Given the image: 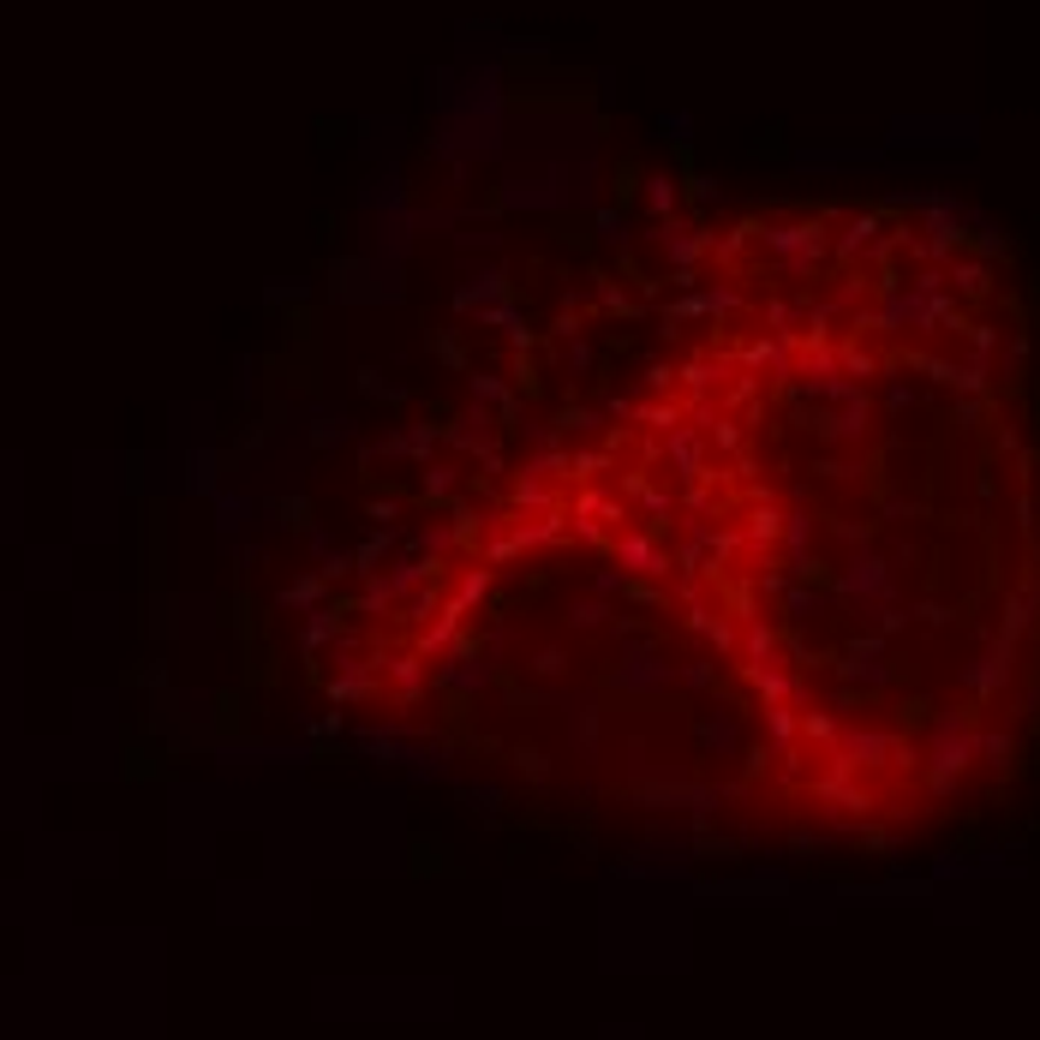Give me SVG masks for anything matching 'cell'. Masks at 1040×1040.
<instances>
[{
    "label": "cell",
    "mask_w": 1040,
    "mask_h": 1040,
    "mask_svg": "<svg viewBox=\"0 0 1040 1040\" xmlns=\"http://www.w3.org/2000/svg\"><path fill=\"white\" fill-rule=\"evenodd\" d=\"M443 592H449L443 580H424L419 592H407L401 605H395V610H401V617H395V622H407V628H424V622L437 617V605H443Z\"/></svg>",
    "instance_id": "d6986e66"
},
{
    "label": "cell",
    "mask_w": 1040,
    "mask_h": 1040,
    "mask_svg": "<svg viewBox=\"0 0 1040 1040\" xmlns=\"http://www.w3.org/2000/svg\"><path fill=\"white\" fill-rule=\"evenodd\" d=\"M550 508H568L563 485L533 479V473H515V485H508V496H503V515H550Z\"/></svg>",
    "instance_id": "8fae6325"
},
{
    "label": "cell",
    "mask_w": 1040,
    "mask_h": 1040,
    "mask_svg": "<svg viewBox=\"0 0 1040 1040\" xmlns=\"http://www.w3.org/2000/svg\"><path fill=\"white\" fill-rule=\"evenodd\" d=\"M461 491H466V473L455 461H424L419 466V496L424 503H455Z\"/></svg>",
    "instance_id": "9a60e30c"
},
{
    "label": "cell",
    "mask_w": 1040,
    "mask_h": 1040,
    "mask_svg": "<svg viewBox=\"0 0 1040 1040\" xmlns=\"http://www.w3.org/2000/svg\"><path fill=\"white\" fill-rule=\"evenodd\" d=\"M568 617V628H580V634H598V628H610V617H617V610H610V598H575V605L563 610Z\"/></svg>",
    "instance_id": "603a6c76"
},
{
    "label": "cell",
    "mask_w": 1040,
    "mask_h": 1040,
    "mask_svg": "<svg viewBox=\"0 0 1040 1040\" xmlns=\"http://www.w3.org/2000/svg\"><path fill=\"white\" fill-rule=\"evenodd\" d=\"M778 538H784V508L778 503H754L748 521H742V545L766 550V545H778Z\"/></svg>",
    "instance_id": "ac0fdd59"
},
{
    "label": "cell",
    "mask_w": 1040,
    "mask_h": 1040,
    "mask_svg": "<svg viewBox=\"0 0 1040 1040\" xmlns=\"http://www.w3.org/2000/svg\"><path fill=\"white\" fill-rule=\"evenodd\" d=\"M437 443H443V424H395V431L384 437V443L371 449V461H395V455H407V461H437Z\"/></svg>",
    "instance_id": "30bf717a"
},
{
    "label": "cell",
    "mask_w": 1040,
    "mask_h": 1040,
    "mask_svg": "<svg viewBox=\"0 0 1040 1040\" xmlns=\"http://www.w3.org/2000/svg\"><path fill=\"white\" fill-rule=\"evenodd\" d=\"M533 670H538V676H563V670H568V652H563V647H538V652H533Z\"/></svg>",
    "instance_id": "74e56055"
},
{
    "label": "cell",
    "mask_w": 1040,
    "mask_h": 1040,
    "mask_svg": "<svg viewBox=\"0 0 1040 1040\" xmlns=\"http://www.w3.org/2000/svg\"><path fill=\"white\" fill-rule=\"evenodd\" d=\"M664 461H670V479L676 485H706V431H694V424H676V431H664Z\"/></svg>",
    "instance_id": "ba28073f"
},
{
    "label": "cell",
    "mask_w": 1040,
    "mask_h": 1040,
    "mask_svg": "<svg viewBox=\"0 0 1040 1040\" xmlns=\"http://www.w3.org/2000/svg\"><path fill=\"white\" fill-rule=\"evenodd\" d=\"M371 521L377 526H395V521H401V496H371Z\"/></svg>",
    "instance_id": "f35d334b"
},
{
    "label": "cell",
    "mask_w": 1040,
    "mask_h": 1040,
    "mask_svg": "<svg viewBox=\"0 0 1040 1040\" xmlns=\"http://www.w3.org/2000/svg\"><path fill=\"white\" fill-rule=\"evenodd\" d=\"M515 431H521V437H526V443H533V449L556 443V424H550V419H538V413H526V419L515 424Z\"/></svg>",
    "instance_id": "e575fe53"
},
{
    "label": "cell",
    "mask_w": 1040,
    "mask_h": 1040,
    "mask_svg": "<svg viewBox=\"0 0 1040 1040\" xmlns=\"http://www.w3.org/2000/svg\"><path fill=\"white\" fill-rule=\"evenodd\" d=\"M586 592H592V598H617V592H628V575H622L617 563H610V568H592V580H586Z\"/></svg>",
    "instance_id": "4dcf8cb0"
},
{
    "label": "cell",
    "mask_w": 1040,
    "mask_h": 1040,
    "mask_svg": "<svg viewBox=\"0 0 1040 1040\" xmlns=\"http://www.w3.org/2000/svg\"><path fill=\"white\" fill-rule=\"evenodd\" d=\"M676 682H682V687H712L717 670L706 664V658H694V664H676Z\"/></svg>",
    "instance_id": "8d00e7d4"
},
{
    "label": "cell",
    "mask_w": 1040,
    "mask_h": 1040,
    "mask_svg": "<svg viewBox=\"0 0 1040 1040\" xmlns=\"http://www.w3.org/2000/svg\"><path fill=\"white\" fill-rule=\"evenodd\" d=\"M443 443L455 449L461 461H479L485 449L503 443V424L491 419V407H485V401H473V407H461V419H449V424H443Z\"/></svg>",
    "instance_id": "8992f818"
},
{
    "label": "cell",
    "mask_w": 1040,
    "mask_h": 1040,
    "mask_svg": "<svg viewBox=\"0 0 1040 1040\" xmlns=\"http://www.w3.org/2000/svg\"><path fill=\"white\" fill-rule=\"evenodd\" d=\"M610 449H575V455H568V479H580V485H592L598 473H610Z\"/></svg>",
    "instance_id": "4316f807"
},
{
    "label": "cell",
    "mask_w": 1040,
    "mask_h": 1040,
    "mask_svg": "<svg viewBox=\"0 0 1040 1040\" xmlns=\"http://www.w3.org/2000/svg\"><path fill=\"white\" fill-rule=\"evenodd\" d=\"M335 634H342V622H335V610H329V605L305 610V628H300V652H324Z\"/></svg>",
    "instance_id": "cb8c5ba5"
},
{
    "label": "cell",
    "mask_w": 1040,
    "mask_h": 1040,
    "mask_svg": "<svg viewBox=\"0 0 1040 1040\" xmlns=\"http://www.w3.org/2000/svg\"><path fill=\"white\" fill-rule=\"evenodd\" d=\"M622 485H628V496H634V508H640V515H647V521H676V496H670V491L647 485V479H640V473H628Z\"/></svg>",
    "instance_id": "ffe728a7"
},
{
    "label": "cell",
    "mask_w": 1040,
    "mask_h": 1040,
    "mask_svg": "<svg viewBox=\"0 0 1040 1040\" xmlns=\"http://www.w3.org/2000/svg\"><path fill=\"white\" fill-rule=\"evenodd\" d=\"M384 676L395 682V700L413 706V700L424 694V658L419 652H395V658H384Z\"/></svg>",
    "instance_id": "2e32d148"
},
{
    "label": "cell",
    "mask_w": 1040,
    "mask_h": 1040,
    "mask_svg": "<svg viewBox=\"0 0 1040 1040\" xmlns=\"http://www.w3.org/2000/svg\"><path fill=\"white\" fill-rule=\"evenodd\" d=\"M694 736H700V754L742 759V712L736 706H706L694 717Z\"/></svg>",
    "instance_id": "9c48e42d"
},
{
    "label": "cell",
    "mask_w": 1040,
    "mask_h": 1040,
    "mask_svg": "<svg viewBox=\"0 0 1040 1040\" xmlns=\"http://www.w3.org/2000/svg\"><path fill=\"white\" fill-rule=\"evenodd\" d=\"M508 533H515L521 550H545L568 538V508H550V515H508Z\"/></svg>",
    "instance_id": "7c38bea8"
},
{
    "label": "cell",
    "mask_w": 1040,
    "mask_h": 1040,
    "mask_svg": "<svg viewBox=\"0 0 1040 1040\" xmlns=\"http://www.w3.org/2000/svg\"><path fill=\"white\" fill-rule=\"evenodd\" d=\"M640 389H647V395H670V389H676V365L647 359V371H640Z\"/></svg>",
    "instance_id": "1f68e13d"
},
{
    "label": "cell",
    "mask_w": 1040,
    "mask_h": 1040,
    "mask_svg": "<svg viewBox=\"0 0 1040 1040\" xmlns=\"http://www.w3.org/2000/svg\"><path fill=\"white\" fill-rule=\"evenodd\" d=\"M706 443H712V449H724V455H742V419L717 413V424L706 431Z\"/></svg>",
    "instance_id": "f1b7e54d"
},
{
    "label": "cell",
    "mask_w": 1040,
    "mask_h": 1040,
    "mask_svg": "<svg viewBox=\"0 0 1040 1040\" xmlns=\"http://www.w3.org/2000/svg\"><path fill=\"white\" fill-rule=\"evenodd\" d=\"M610 687H622V694H670L676 687V658H664V647H658L652 634H640V640H628L622 647V664L610 670Z\"/></svg>",
    "instance_id": "6da1fadb"
},
{
    "label": "cell",
    "mask_w": 1040,
    "mask_h": 1040,
    "mask_svg": "<svg viewBox=\"0 0 1040 1040\" xmlns=\"http://www.w3.org/2000/svg\"><path fill=\"white\" fill-rule=\"evenodd\" d=\"M347 437H354V424H347L342 413H324V419L312 424V443L317 449H335V443H347Z\"/></svg>",
    "instance_id": "f546056e"
},
{
    "label": "cell",
    "mask_w": 1040,
    "mask_h": 1040,
    "mask_svg": "<svg viewBox=\"0 0 1040 1040\" xmlns=\"http://www.w3.org/2000/svg\"><path fill=\"white\" fill-rule=\"evenodd\" d=\"M443 664H437V687H449V694H479V687L496 682V658L473 652L466 640H455L449 652H437Z\"/></svg>",
    "instance_id": "5b68a950"
},
{
    "label": "cell",
    "mask_w": 1040,
    "mask_h": 1040,
    "mask_svg": "<svg viewBox=\"0 0 1040 1040\" xmlns=\"http://www.w3.org/2000/svg\"><path fill=\"white\" fill-rule=\"evenodd\" d=\"M521 473H533V479H550V485H563V479H568V449H563V443L533 449V455L521 461Z\"/></svg>",
    "instance_id": "d4e9b609"
},
{
    "label": "cell",
    "mask_w": 1040,
    "mask_h": 1040,
    "mask_svg": "<svg viewBox=\"0 0 1040 1040\" xmlns=\"http://www.w3.org/2000/svg\"><path fill=\"white\" fill-rule=\"evenodd\" d=\"M324 598H329V580H324V575H317V568H312V575L287 580L275 605H282V610H317V605H324Z\"/></svg>",
    "instance_id": "7402d4cb"
},
{
    "label": "cell",
    "mask_w": 1040,
    "mask_h": 1040,
    "mask_svg": "<svg viewBox=\"0 0 1040 1040\" xmlns=\"http://www.w3.org/2000/svg\"><path fill=\"white\" fill-rule=\"evenodd\" d=\"M628 424H647V431H676V424H682V401H670V395L634 401V407H628Z\"/></svg>",
    "instance_id": "44dd1931"
},
{
    "label": "cell",
    "mask_w": 1040,
    "mask_h": 1040,
    "mask_svg": "<svg viewBox=\"0 0 1040 1040\" xmlns=\"http://www.w3.org/2000/svg\"><path fill=\"white\" fill-rule=\"evenodd\" d=\"M395 550H401V526H377V533L354 550V575H365V580L384 575V563H389Z\"/></svg>",
    "instance_id": "e0dca14e"
},
{
    "label": "cell",
    "mask_w": 1040,
    "mask_h": 1040,
    "mask_svg": "<svg viewBox=\"0 0 1040 1040\" xmlns=\"http://www.w3.org/2000/svg\"><path fill=\"white\" fill-rule=\"evenodd\" d=\"M831 598L838 605H861V598H897V568H891L885 550L873 545H855L843 556L838 580H831Z\"/></svg>",
    "instance_id": "7a4b0ae2"
},
{
    "label": "cell",
    "mask_w": 1040,
    "mask_h": 1040,
    "mask_svg": "<svg viewBox=\"0 0 1040 1040\" xmlns=\"http://www.w3.org/2000/svg\"><path fill=\"white\" fill-rule=\"evenodd\" d=\"M592 365H598V347H592V342H580V335H575V342H568V377H586Z\"/></svg>",
    "instance_id": "d590c367"
},
{
    "label": "cell",
    "mask_w": 1040,
    "mask_h": 1040,
    "mask_svg": "<svg viewBox=\"0 0 1040 1040\" xmlns=\"http://www.w3.org/2000/svg\"><path fill=\"white\" fill-rule=\"evenodd\" d=\"M568 533H575L580 545H592V550H610V533H605V521H592V515H568Z\"/></svg>",
    "instance_id": "d6a6232c"
},
{
    "label": "cell",
    "mask_w": 1040,
    "mask_h": 1040,
    "mask_svg": "<svg viewBox=\"0 0 1040 1040\" xmlns=\"http://www.w3.org/2000/svg\"><path fill=\"white\" fill-rule=\"evenodd\" d=\"M575 335H580V317H575V312H563V317L550 324V342H575Z\"/></svg>",
    "instance_id": "60d3db41"
},
{
    "label": "cell",
    "mask_w": 1040,
    "mask_h": 1040,
    "mask_svg": "<svg viewBox=\"0 0 1040 1040\" xmlns=\"http://www.w3.org/2000/svg\"><path fill=\"white\" fill-rule=\"evenodd\" d=\"M610 563H617L628 580H670V575H676L670 545H658L647 526H628V533L610 538Z\"/></svg>",
    "instance_id": "277c9868"
},
{
    "label": "cell",
    "mask_w": 1040,
    "mask_h": 1040,
    "mask_svg": "<svg viewBox=\"0 0 1040 1040\" xmlns=\"http://www.w3.org/2000/svg\"><path fill=\"white\" fill-rule=\"evenodd\" d=\"M778 598H784V617L796 622V628H808V622H819L831 610V592H819L813 580H789Z\"/></svg>",
    "instance_id": "5bb4252c"
},
{
    "label": "cell",
    "mask_w": 1040,
    "mask_h": 1040,
    "mask_svg": "<svg viewBox=\"0 0 1040 1040\" xmlns=\"http://www.w3.org/2000/svg\"><path fill=\"white\" fill-rule=\"evenodd\" d=\"M891 640L885 634H861V640H849L843 658H838V676L843 682H855V687H885L891 682Z\"/></svg>",
    "instance_id": "52a82bcc"
},
{
    "label": "cell",
    "mask_w": 1040,
    "mask_h": 1040,
    "mask_svg": "<svg viewBox=\"0 0 1040 1040\" xmlns=\"http://www.w3.org/2000/svg\"><path fill=\"white\" fill-rule=\"evenodd\" d=\"M784 545H789V556L813 550V515L808 508H784Z\"/></svg>",
    "instance_id": "484cf974"
},
{
    "label": "cell",
    "mask_w": 1040,
    "mask_h": 1040,
    "mask_svg": "<svg viewBox=\"0 0 1040 1040\" xmlns=\"http://www.w3.org/2000/svg\"><path fill=\"white\" fill-rule=\"evenodd\" d=\"M437 359H443V365H455V371H461V365H466V354H461L455 342H449V335H437Z\"/></svg>",
    "instance_id": "b9f144b4"
},
{
    "label": "cell",
    "mask_w": 1040,
    "mask_h": 1040,
    "mask_svg": "<svg viewBox=\"0 0 1040 1040\" xmlns=\"http://www.w3.org/2000/svg\"><path fill=\"white\" fill-rule=\"evenodd\" d=\"M628 407H634L628 395H605V413H610V419H628Z\"/></svg>",
    "instance_id": "7bdbcfd3"
},
{
    "label": "cell",
    "mask_w": 1040,
    "mask_h": 1040,
    "mask_svg": "<svg viewBox=\"0 0 1040 1040\" xmlns=\"http://www.w3.org/2000/svg\"><path fill=\"white\" fill-rule=\"evenodd\" d=\"M491 580H496V568L473 563V568H466V575H461V580L443 592V610H449V617H473V610L491 598Z\"/></svg>",
    "instance_id": "4fadbf2b"
},
{
    "label": "cell",
    "mask_w": 1040,
    "mask_h": 1040,
    "mask_svg": "<svg viewBox=\"0 0 1040 1040\" xmlns=\"http://www.w3.org/2000/svg\"><path fill=\"white\" fill-rule=\"evenodd\" d=\"M503 473H508V461H503V443H496V449H485V455H479V479L491 485V479H503Z\"/></svg>",
    "instance_id": "ab89813d"
},
{
    "label": "cell",
    "mask_w": 1040,
    "mask_h": 1040,
    "mask_svg": "<svg viewBox=\"0 0 1040 1040\" xmlns=\"http://www.w3.org/2000/svg\"><path fill=\"white\" fill-rule=\"evenodd\" d=\"M1010 676H1017V640H1005V634H992L987 647L957 670V682H963L969 700H999L1010 687Z\"/></svg>",
    "instance_id": "3957f363"
},
{
    "label": "cell",
    "mask_w": 1040,
    "mask_h": 1040,
    "mask_svg": "<svg viewBox=\"0 0 1040 1040\" xmlns=\"http://www.w3.org/2000/svg\"><path fill=\"white\" fill-rule=\"evenodd\" d=\"M556 431H580V437H592V431H605V407H563V413L550 419Z\"/></svg>",
    "instance_id": "83f0119b"
},
{
    "label": "cell",
    "mask_w": 1040,
    "mask_h": 1040,
    "mask_svg": "<svg viewBox=\"0 0 1040 1040\" xmlns=\"http://www.w3.org/2000/svg\"><path fill=\"white\" fill-rule=\"evenodd\" d=\"M903 407H915V384L891 371V384H885V413H903Z\"/></svg>",
    "instance_id": "836d02e7"
}]
</instances>
